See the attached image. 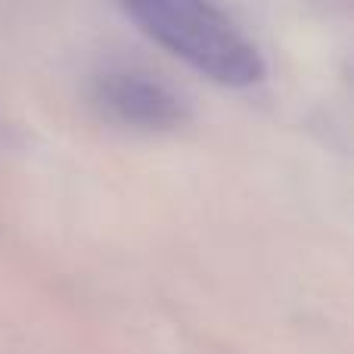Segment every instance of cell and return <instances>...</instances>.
<instances>
[{
  "label": "cell",
  "mask_w": 354,
  "mask_h": 354,
  "mask_svg": "<svg viewBox=\"0 0 354 354\" xmlns=\"http://www.w3.org/2000/svg\"><path fill=\"white\" fill-rule=\"evenodd\" d=\"M93 106L109 122L137 131H174L187 122V103L153 75L115 68L93 81Z\"/></svg>",
  "instance_id": "2"
},
{
  "label": "cell",
  "mask_w": 354,
  "mask_h": 354,
  "mask_svg": "<svg viewBox=\"0 0 354 354\" xmlns=\"http://www.w3.org/2000/svg\"><path fill=\"white\" fill-rule=\"evenodd\" d=\"M131 22L159 47L224 87L264 78L258 47L208 0H122Z\"/></svg>",
  "instance_id": "1"
}]
</instances>
